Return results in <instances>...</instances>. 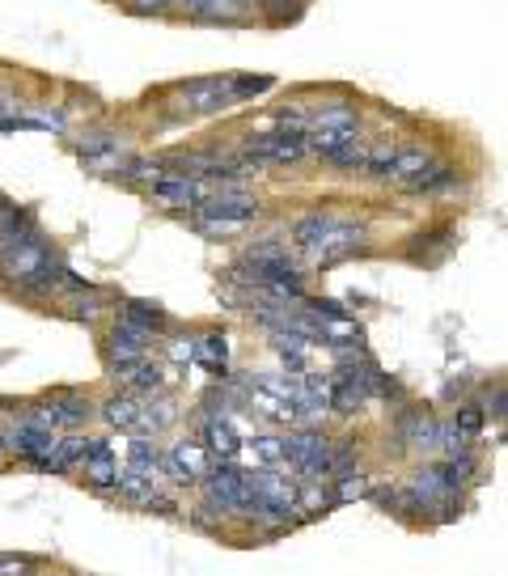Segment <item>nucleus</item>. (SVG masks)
Segmentation results:
<instances>
[{
    "instance_id": "obj_1",
    "label": "nucleus",
    "mask_w": 508,
    "mask_h": 576,
    "mask_svg": "<svg viewBox=\"0 0 508 576\" xmlns=\"http://www.w3.org/2000/svg\"><path fill=\"white\" fill-rule=\"evenodd\" d=\"M293 238H297V246H305L310 263L331 267V263L348 259L365 246V229L356 221H343L335 212H314V216H301L293 225Z\"/></svg>"
},
{
    "instance_id": "obj_2",
    "label": "nucleus",
    "mask_w": 508,
    "mask_h": 576,
    "mask_svg": "<svg viewBox=\"0 0 508 576\" xmlns=\"http://www.w3.org/2000/svg\"><path fill=\"white\" fill-rule=\"evenodd\" d=\"M284 458L293 462V471L305 479V483H318L322 475H331L326 466H331V445L314 432H293V437H284Z\"/></svg>"
},
{
    "instance_id": "obj_3",
    "label": "nucleus",
    "mask_w": 508,
    "mask_h": 576,
    "mask_svg": "<svg viewBox=\"0 0 508 576\" xmlns=\"http://www.w3.org/2000/svg\"><path fill=\"white\" fill-rule=\"evenodd\" d=\"M246 161L254 166H288V161L305 157V132H267V136H250L246 140Z\"/></svg>"
},
{
    "instance_id": "obj_4",
    "label": "nucleus",
    "mask_w": 508,
    "mask_h": 576,
    "mask_svg": "<svg viewBox=\"0 0 508 576\" xmlns=\"http://www.w3.org/2000/svg\"><path fill=\"white\" fill-rule=\"evenodd\" d=\"M199 212H204L208 229H238V225L259 216V204H254L250 195H216V200L199 204Z\"/></svg>"
},
{
    "instance_id": "obj_5",
    "label": "nucleus",
    "mask_w": 508,
    "mask_h": 576,
    "mask_svg": "<svg viewBox=\"0 0 508 576\" xmlns=\"http://www.w3.org/2000/svg\"><path fill=\"white\" fill-rule=\"evenodd\" d=\"M149 339H153V331H144V327H136V322L119 318V327L111 331V344H106V356H111V365L127 369V365H136V360H144Z\"/></svg>"
},
{
    "instance_id": "obj_6",
    "label": "nucleus",
    "mask_w": 508,
    "mask_h": 576,
    "mask_svg": "<svg viewBox=\"0 0 508 576\" xmlns=\"http://www.w3.org/2000/svg\"><path fill=\"white\" fill-rule=\"evenodd\" d=\"M26 420L43 424V428H77L89 420V403L77 399V394H64V399H47L34 411H26Z\"/></svg>"
},
{
    "instance_id": "obj_7",
    "label": "nucleus",
    "mask_w": 508,
    "mask_h": 576,
    "mask_svg": "<svg viewBox=\"0 0 508 576\" xmlns=\"http://www.w3.org/2000/svg\"><path fill=\"white\" fill-rule=\"evenodd\" d=\"M161 471H166L170 479H178V483L204 479V471H208V449H204V445H191V441H178L170 454H161Z\"/></svg>"
},
{
    "instance_id": "obj_8",
    "label": "nucleus",
    "mask_w": 508,
    "mask_h": 576,
    "mask_svg": "<svg viewBox=\"0 0 508 576\" xmlns=\"http://www.w3.org/2000/svg\"><path fill=\"white\" fill-rule=\"evenodd\" d=\"M178 98H183L187 111L212 115V111H221V106H229L233 89H229V81H221V77H208V81H191V85H183V89H178Z\"/></svg>"
},
{
    "instance_id": "obj_9",
    "label": "nucleus",
    "mask_w": 508,
    "mask_h": 576,
    "mask_svg": "<svg viewBox=\"0 0 508 576\" xmlns=\"http://www.w3.org/2000/svg\"><path fill=\"white\" fill-rule=\"evenodd\" d=\"M204 488H208L212 504H221V509H238V500L246 492V471H238V466H216L212 475L204 471Z\"/></svg>"
},
{
    "instance_id": "obj_10",
    "label": "nucleus",
    "mask_w": 508,
    "mask_h": 576,
    "mask_svg": "<svg viewBox=\"0 0 508 576\" xmlns=\"http://www.w3.org/2000/svg\"><path fill=\"white\" fill-rule=\"evenodd\" d=\"M9 445H13L22 458H30L34 466H43L47 454L56 449V437H51V428L34 424V420H22V424H17V432H13V441H9Z\"/></svg>"
},
{
    "instance_id": "obj_11",
    "label": "nucleus",
    "mask_w": 508,
    "mask_h": 576,
    "mask_svg": "<svg viewBox=\"0 0 508 576\" xmlns=\"http://www.w3.org/2000/svg\"><path fill=\"white\" fill-rule=\"evenodd\" d=\"M153 195L161 204H174V208H195V204H204V191H199V183H191V178H153Z\"/></svg>"
},
{
    "instance_id": "obj_12",
    "label": "nucleus",
    "mask_w": 508,
    "mask_h": 576,
    "mask_svg": "<svg viewBox=\"0 0 508 576\" xmlns=\"http://www.w3.org/2000/svg\"><path fill=\"white\" fill-rule=\"evenodd\" d=\"M81 458H85V475L94 488H111L115 483V458H111V449H106V441H85L81 445Z\"/></svg>"
},
{
    "instance_id": "obj_13",
    "label": "nucleus",
    "mask_w": 508,
    "mask_h": 576,
    "mask_svg": "<svg viewBox=\"0 0 508 576\" xmlns=\"http://www.w3.org/2000/svg\"><path fill=\"white\" fill-rule=\"evenodd\" d=\"M204 449L216 458H233L242 449V441H238V432H233L229 420H208L204 424Z\"/></svg>"
},
{
    "instance_id": "obj_14",
    "label": "nucleus",
    "mask_w": 508,
    "mask_h": 576,
    "mask_svg": "<svg viewBox=\"0 0 508 576\" xmlns=\"http://www.w3.org/2000/svg\"><path fill=\"white\" fill-rule=\"evenodd\" d=\"M403 437L411 441V445H420V449H437V437H441V424L432 420V416H407L403 420Z\"/></svg>"
},
{
    "instance_id": "obj_15",
    "label": "nucleus",
    "mask_w": 508,
    "mask_h": 576,
    "mask_svg": "<svg viewBox=\"0 0 508 576\" xmlns=\"http://www.w3.org/2000/svg\"><path fill=\"white\" fill-rule=\"evenodd\" d=\"M106 420L115 428H140V403L132 394H115V399L106 403Z\"/></svg>"
},
{
    "instance_id": "obj_16",
    "label": "nucleus",
    "mask_w": 508,
    "mask_h": 576,
    "mask_svg": "<svg viewBox=\"0 0 508 576\" xmlns=\"http://www.w3.org/2000/svg\"><path fill=\"white\" fill-rule=\"evenodd\" d=\"M123 318L136 322V327H144V331H161V327H166V310H157V305H149V301H127L123 305Z\"/></svg>"
},
{
    "instance_id": "obj_17",
    "label": "nucleus",
    "mask_w": 508,
    "mask_h": 576,
    "mask_svg": "<svg viewBox=\"0 0 508 576\" xmlns=\"http://www.w3.org/2000/svg\"><path fill=\"white\" fill-rule=\"evenodd\" d=\"M127 466H132V471H140V475H149V479H157L161 454H157L149 441H132V449H127Z\"/></svg>"
},
{
    "instance_id": "obj_18",
    "label": "nucleus",
    "mask_w": 508,
    "mask_h": 576,
    "mask_svg": "<svg viewBox=\"0 0 508 576\" xmlns=\"http://www.w3.org/2000/svg\"><path fill=\"white\" fill-rule=\"evenodd\" d=\"M449 178H453L449 166H428V161H424V166L407 178V191H441Z\"/></svg>"
},
{
    "instance_id": "obj_19",
    "label": "nucleus",
    "mask_w": 508,
    "mask_h": 576,
    "mask_svg": "<svg viewBox=\"0 0 508 576\" xmlns=\"http://www.w3.org/2000/svg\"><path fill=\"white\" fill-rule=\"evenodd\" d=\"M428 161V153L424 149H398L394 153V161H390V170H386V178H394V183H407V178L420 170Z\"/></svg>"
},
{
    "instance_id": "obj_20",
    "label": "nucleus",
    "mask_w": 508,
    "mask_h": 576,
    "mask_svg": "<svg viewBox=\"0 0 508 576\" xmlns=\"http://www.w3.org/2000/svg\"><path fill=\"white\" fill-rule=\"evenodd\" d=\"M195 356H204L212 373H225V335H216V331L204 335V339L195 344Z\"/></svg>"
},
{
    "instance_id": "obj_21",
    "label": "nucleus",
    "mask_w": 508,
    "mask_h": 576,
    "mask_svg": "<svg viewBox=\"0 0 508 576\" xmlns=\"http://www.w3.org/2000/svg\"><path fill=\"white\" fill-rule=\"evenodd\" d=\"M77 153L89 157V161H98V157H106V153H119V140H115L111 132H94V136H85V140L77 144Z\"/></svg>"
},
{
    "instance_id": "obj_22",
    "label": "nucleus",
    "mask_w": 508,
    "mask_h": 576,
    "mask_svg": "<svg viewBox=\"0 0 508 576\" xmlns=\"http://www.w3.org/2000/svg\"><path fill=\"white\" fill-rule=\"evenodd\" d=\"M250 458L263 462V466L284 462V445H280V437H254V441H250Z\"/></svg>"
},
{
    "instance_id": "obj_23",
    "label": "nucleus",
    "mask_w": 508,
    "mask_h": 576,
    "mask_svg": "<svg viewBox=\"0 0 508 576\" xmlns=\"http://www.w3.org/2000/svg\"><path fill=\"white\" fill-rule=\"evenodd\" d=\"M326 161H331V166H360V161H365V149H360V140L352 136V140H343V144H335L331 153H322Z\"/></svg>"
},
{
    "instance_id": "obj_24",
    "label": "nucleus",
    "mask_w": 508,
    "mask_h": 576,
    "mask_svg": "<svg viewBox=\"0 0 508 576\" xmlns=\"http://www.w3.org/2000/svg\"><path fill=\"white\" fill-rule=\"evenodd\" d=\"M314 128H356V111L352 106H326L314 115Z\"/></svg>"
},
{
    "instance_id": "obj_25",
    "label": "nucleus",
    "mask_w": 508,
    "mask_h": 576,
    "mask_svg": "<svg viewBox=\"0 0 508 576\" xmlns=\"http://www.w3.org/2000/svg\"><path fill=\"white\" fill-rule=\"evenodd\" d=\"M394 144H377L373 153H365V161H360V166H365L369 174H377V178H386V170H390V161H394Z\"/></svg>"
},
{
    "instance_id": "obj_26",
    "label": "nucleus",
    "mask_w": 508,
    "mask_h": 576,
    "mask_svg": "<svg viewBox=\"0 0 508 576\" xmlns=\"http://www.w3.org/2000/svg\"><path fill=\"white\" fill-rule=\"evenodd\" d=\"M229 89H233V98L267 94V89H271V77H238V81H229Z\"/></svg>"
},
{
    "instance_id": "obj_27",
    "label": "nucleus",
    "mask_w": 508,
    "mask_h": 576,
    "mask_svg": "<svg viewBox=\"0 0 508 576\" xmlns=\"http://www.w3.org/2000/svg\"><path fill=\"white\" fill-rule=\"evenodd\" d=\"M263 9H267L271 22H288V17L301 13V0H263Z\"/></svg>"
},
{
    "instance_id": "obj_28",
    "label": "nucleus",
    "mask_w": 508,
    "mask_h": 576,
    "mask_svg": "<svg viewBox=\"0 0 508 576\" xmlns=\"http://www.w3.org/2000/svg\"><path fill=\"white\" fill-rule=\"evenodd\" d=\"M98 314H102V301H98L94 293H89V297H85V293L72 297V318H85V322H89V318H98Z\"/></svg>"
},
{
    "instance_id": "obj_29",
    "label": "nucleus",
    "mask_w": 508,
    "mask_h": 576,
    "mask_svg": "<svg viewBox=\"0 0 508 576\" xmlns=\"http://www.w3.org/2000/svg\"><path fill=\"white\" fill-rule=\"evenodd\" d=\"M123 178H149V183H153V178H161V161H132V166H127V170H119Z\"/></svg>"
},
{
    "instance_id": "obj_30",
    "label": "nucleus",
    "mask_w": 508,
    "mask_h": 576,
    "mask_svg": "<svg viewBox=\"0 0 508 576\" xmlns=\"http://www.w3.org/2000/svg\"><path fill=\"white\" fill-rule=\"evenodd\" d=\"M360 496H365V479H360L356 471L343 475V479H339V500H360Z\"/></svg>"
},
{
    "instance_id": "obj_31",
    "label": "nucleus",
    "mask_w": 508,
    "mask_h": 576,
    "mask_svg": "<svg viewBox=\"0 0 508 576\" xmlns=\"http://www.w3.org/2000/svg\"><path fill=\"white\" fill-rule=\"evenodd\" d=\"M183 5L195 17H221V0H183Z\"/></svg>"
},
{
    "instance_id": "obj_32",
    "label": "nucleus",
    "mask_w": 508,
    "mask_h": 576,
    "mask_svg": "<svg viewBox=\"0 0 508 576\" xmlns=\"http://www.w3.org/2000/svg\"><path fill=\"white\" fill-rule=\"evenodd\" d=\"M458 428H462V432H479V428H483V411H479V407H462V411H458Z\"/></svg>"
},
{
    "instance_id": "obj_33",
    "label": "nucleus",
    "mask_w": 508,
    "mask_h": 576,
    "mask_svg": "<svg viewBox=\"0 0 508 576\" xmlns=\"http://www.w3.org/2000/svg\"><path fill=\"white\" fill-rule=\"evenodd\" d=\"M166 5H170V0H136V9H144V13H149V9H153V13H161Z\"/></svg>"
},
{
    "instance_id": "obj_34",
    "label": "nucleus",
    "mask_w": 508,
    "mask_h": 576,
    "mask_svg": "<svg viewBox=\"0 0 508 576\" xmlns=\"http://www.w3.org/2000/svg\"><path fill=\"white\" fill-rule=\"evenodd\" d=\"M195 356V344H174V360H191Z\"/></svg>"
},
{
    "instance_id": "obj_35",
    "label": "nucleus",
    "mask_w": 508,
    "mask_h": 576,
    "mask_svg": "<svg viewBox=\"0 0 508 576\" xmlns=\"http://www.w3.org/2000/svg\"><path fill=\"white\" fill-rule=\"evenodd\" d=\"M22 568H30L26 560H0V572H22Z\"/></svg>"
},
{
    "instance_id": "obj_36",
    "label": "nucleus",
    "mask_w": 508,
    "mask_h": 576,
    "mask_svg": "<svg viewBox=\"0 0 508 576\" xmlns=\"http://www.w3.org/2000/svg\"><path fill=\"white\" fill-rule=\"evenodd\" d=\"M5 208H9V204H5V195H0V216H5Z\"/></svg>"
}]
</instances>
